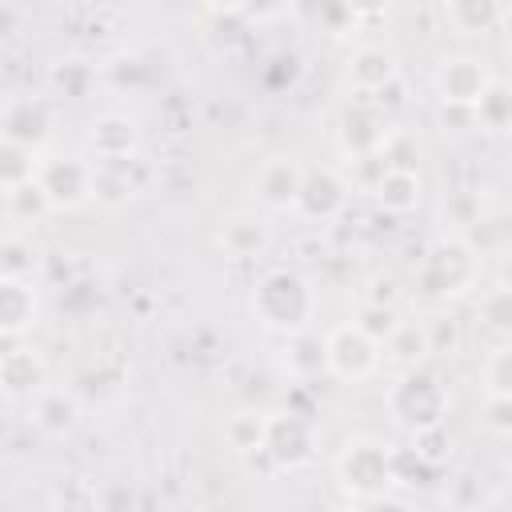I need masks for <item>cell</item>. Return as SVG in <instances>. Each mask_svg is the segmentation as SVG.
I'll return each instance as SVG.
<instances>
[{
    "label": "cell",
    "instance_id": "cell-1",
    "mask_svg": "<svg viewBox=\"0 0 512 512\" xmlns=\"http://www.w3.org/2000/svg\"><path fill=\"white\" fill-rule=\"evenodd\" d=\"M316 308V296L308 288V280H300L296 272L288 268H276L268 272L256 292H252V312L268 324V328H280V332H300L308 324Z\"/></svg>",
    "mask_w": 512,
    "mask_h": 512
},
{
    "label": "cell",
    "instance_id": "cell-2",
    "mask_svg": "<svg viewBox=\"0 0 512 512\" xmlns=\"http://www.w3.org/2000/svg\"><path fill=\"white\" fill-rule=\"evenodd\" d=\"M336 480L348 496L356 500H376L388 492V484L396 480V452L372 436L348 440L340 460H336Z\"/></svg>",
    "mask_w": 512,
    "mask_h": 512
},
{
    "label": "cell",
    "instance_id": "cell-3",
    "mask_svg": "<svg viewBox=\"0 0 512 512\" xmlns=\"http://www.w3.org/2000/svg\"><path fill=\"white\" fill-rule=\"evenodd\" d=\"M388 408H392L396 424L420 432V428L440 424V416H444V408H448V396H444V388H440L436 376L412 368V372H404V376L392 384V392H388Z\"/></svg>",
    "mask_w": 512,
    "mask_h": 512
},
{
    "label": "cell",
    "instance_id": "cell-4",
    "mask_svg": "<svg viewBox=\"0 0 512 512\" xmlns=\"http://www.w3.org/2000/svg\"><path fill=\"white\" fill-rule=\"evenodd\" d=\"M476 268H480V256H476L472 244H464V240H436L428 248V256H424L420 284L432 296H456V292H464L476 280Z\"/></svg>",
    "mask_w": 512,
    "mask_h": 512
},
{
    "label": "cell",
    "instance_id": "cell-5",
    "mask_svg": "<svg viewBox=\"0 0 512 512\" xmlns=\"http://www.w3.org/2000/svg\"><path fill=\"white\" fill-rule=\"evenodd\" d=\"M376 364H380V344L368 340L356 324H340V328L328 332V340H324V368L336 380L360 384V380H368L376 372Z\"/></svg>",
    "mask_w": 512,
    "mask_h": 512
},
{
    "label": "cell",
    "instance_id": "cell-6",
    "mask_svg": "<svg viewBox=\"0 0 512 512\" xmlns=\"http://www.w3.org/2000/svg\"><path fill=\"white\" fill-rule=\"evenodd\" d=\"M488 88H492V72L476 56H444L436 68V92L444 104L476 108Z\"/></svg>",
    "mask_w": 512,
    "mask_h": 512
},
{
    "label": "cell",
    "instance_id": "cell-7",
    "mask_svg": "<svg viewBox=\"0 0 512 512\" xmlns=\"http://www.w3.org/2000/svg\"><path fill=\"white\" fill-rule=\"evenodd\" d=\"M260 456L272 460V468H300L312 456V432L304 420H296L292 412H276L264 424V444Z\"/></svg>",
    "mask_w": 512,
    "mask_h": 512
},
{
    "label": "cell",
    "instance_id": "cell-8",
    "mask_svg": "<svg viewBox=\"0 0 512 512\" xmlns=\"http://www.w3.org/2000/svg\"><path fill=\"white\" fill-rule=\"evenodd\" d=\"M36 184L44 188L52 208L56 204H76L88 192V168L80 160H68V156L64 160H44V164H36Z\"/></svg>",
    "mask_w": 512,
    "mask_h": 512
},
{
    "label": "cell",
    "instance_id": "cell-9",
    "mask_svg": "<svg viewBox=\"0 0 512 512\" xmlns=\"http://www.w3.org/2000/svg\"><path fill=\"white\" fill-rule=\"evenodd\" d=\"M300 184H304V168H300L292 156H272V160H264L260 172H256V192H260V200L272 204V208L296 204Z\"/></svg>",
    "mask_w": 512,
    "mask_h": 512
},
{
    "label": "cell",
    "instance_id": "cell-10",
    "mask_svg": "<svg viewBox=\"0 0 512 512\" xmlns=\"http://www.w3.org/2000/svg\"><path fill=\"white\" fill-rule=\"evenodd\" d=\"M348 80L360 88V92H380L384 84L396 80V56L388 48H376V44H364L348 56Z\"/></svg>",
    "mask_w": 512,
    "mask_h": 512
},
{
    "label": "cell",
    "instance_id": "cell-11",
    "mask_svg": "<svg viewBox=\"0 0 512 512\" xmlns=\"http://www.w3.org/2000/svg\"><path fill=\"white\" fill-rule=\"evenodd\" d=\"M44 384V364L32 348H12L0 356V388L8 396H36Z\"/></svg>",
    "mask_w": 512,
    "mask_h": 512
},
{
    "label": "cell",
    "instance_id": "cell-12",
    "mask_svg": "<svg viewBox=\"0 0 512 512\" xmlns=\"http://www.w3.org/2000/svg\"><path fill=\"white\" fill-rule=\"evenodd\" d=\"M220 248L228 256H256L268 248V224L256 220V216H228L224 228H220Z\"/></svg>",
    "mask_w": 512,
    "mask_h": 512
},
{
    "label": "cell",
    "instance_id": "cell-13",
    "mask_svg": "<svg viewBox=\"0 0 512 512\" xmlns=\"http://www.w3.org/2000/svg\"><path fill=\"white\" fill-rule=\"evenodd\" d=\"M92 148L100 160H128L136 148V128L124 116H100L92 124Z\"/></svg>",
    "mask_w": 512,
    "mask_h": 512
},
{
    "label": "cell",
    "instance_id": "cell-14",
    "mask_svg": "<svg viewBox=\"0 0 512 512\" xmlns=\"http://www.w3.org/2000/svg\"><path fill=\"white\" fill-rule=\"evenodd\" d=\"M372 192L388 212H408L420 204V180L412 168H384L380 180L372 184Z\"/></svg>",
    "mask_w": 512,
    "mask_h": 512
},
{
    "label": "cell",
    "instance_id": "cell-15",
    "mask_svg": "<svg viewBox=\"0 0 512 512\" xmlns=\"http://www.w3.org/2000/svg\"><path fill=\"white\" fill-rule=\"evenodd\" d=\"M36 316V296L28 280H8L0 276V332H20Z\"/></svg>",
    "mask_w": 512,
    "mask_h": 512
},
{
    "label": "cell",
    "instance_id": "cell-16",
    "mask_svg": "<svg viewBox=\"0 0 512 512\" xmlns=\"http://www.w3.org/2000/svg\"><path fill=\"white\" fill-rule=\"evenodd\" d=\"M444 16L452 20V28L460 36H476V32H488L492 24H500L508 16L504 4H472V0H460V4H448Z\"/></svg>",
    "mask_w": 512,
    "mask_h": 512
},
{
    "label": "cell",
    "instance_id": "cell-17",
    "mask_svg": "<svg viewBox=\"0 0 512 512\" xmlns=\"http://www.w3.org/2000/svg\"><path fill=\"white\" fill-rule=\"evenodd\" d=\"M388 356L400 360V364H416L424 352H432V336H428V324H396V332L384 340Z\"/></svg>",
    "mask_w": 512,
    "mask_h": 512
},
{
    "label": "cell",
    "instance_id": "cell-18",
    "mask_svg": "<svg viewBox=\"0 0 512 512\" xmlns=\"http://www.w3.org/2000/svg\"><path fill=\"white\" fill-rule=\"evenodd\" d=\"M28 180H36V160H32V152H28L24 144H12V140L0 136V188L12 192V188H20V184H28Z\"/></svg>",
    "mask_w": 512,
    "mask_h": 512
},
{
    "label": "cell",
    "instance_id": "cell-19",
    "mask_svg": "<svg viewBox=\"0 0 512 512\" xmlns=\"http://www.w3.org/2000/svg\"><path fill=\"white\" fill-rule=\"evenodd\" d=\"M36 424L52 436L68 432L76 424V404L64 392H36Z\"/></svg>",
    "mask_w": 512,
    "mask_h": 512
},
{
    "label": "cell",
    "instance_id": "cell-20",
    "mask_svg": "<svg viewBox=\"0 0 512 512\" xmlns=\"http://www.w3.org/2000/svg\"><path fill=\"white\" fill-rule=\"evenodd\" d=\"M264 424H268V416L236 412V416L224 424V436H228V444H232L240 456H252V452H260V444H264Z\"/></svg>",
    "mask_w": 512,
    "mask_h": 512
},
{
    "label": "cell",
    "instance_id": "cell-21",
    "mask_svg": "<svg viewBox=\"0 0 512 512\" xmlns=\"http://www.w3.org/2000/svg\"><path fill=\"white\" fill-rule=\"evenodd\" d=\"M476 116H480V124H484V128L504 132V124H508V88H504L500 80H492V88L480 96Z\"/></svg>",
    "mask_w": 512,
    "mask_h": 512
},
{
    "label": "cell",
    "instance_id": "cell-22",
    "mask_svg": "<svg viewBox=\"0 0 512 512\" xmlns=\"http://www.w3.org/2000/svg\"><path fill=\"white\" fill-rule=\"evenodd\" d=\"M508 368H512V352L508 348H496L488 368H484V380H488V396H508Z\"/></svg>",
    "mask_w": 512,
    "mask_h": 512
},
{
    "label": "cell",
    "instance_id": "cell-23",
    "mask_svg": "<svg viewBox=\"0 0 512 512\" xmlns=\"http://www.w3.org/2000/svg\"><path fill=\"white\" fill-rule=\"evenodd\" d=\"M488 428L496 432V436H508V420H504V412H508V396H488Z\"/></svg>",
    "mask_w": 512,
    "mask_h": 512
},
{
    "label": "cell",
    "instance_id": "cell-24",
    "mask_svg": "<svg viewBox=\"0 0 512 512\" xmlns=\"http://www.w3.org/2000/svg\"><path fill=\"white\" fill-rule=\"evenodd\" d=\"M368 512H408V504H400V500H388V496H376Z\"/></svg>",
    "mask_w": 512,
    "mask_h": 512
},
{
    "label": "cell",
    "instance_id": "cell-25",
    "mask_svg": "<svg viewBox=\"0 0 512 512\" xmlns=\"http://www.w3.org/2000/svg\"><path fill=\"white\" fill-rule=\"evenodd\" d=\"M332 512H360L356 504H344V508H332Z\"/></svg>",
    "mask_w": 512,
    "mask_h": 512
},
{
    "label": "cell",
    "instance_id": "cell-26",
    "mask_svg": "<svg viewBox=\"0 0 512 512\" xmlns=\"http://www.w3.org/2000/svg\"><path fill=\"white\" fill-rule=\"evenodd\" d=\"M172 512H196V508H172Z\"/></svg>",
    "mask_w": 512,
    "mask_h": 512
}]
</instances>
